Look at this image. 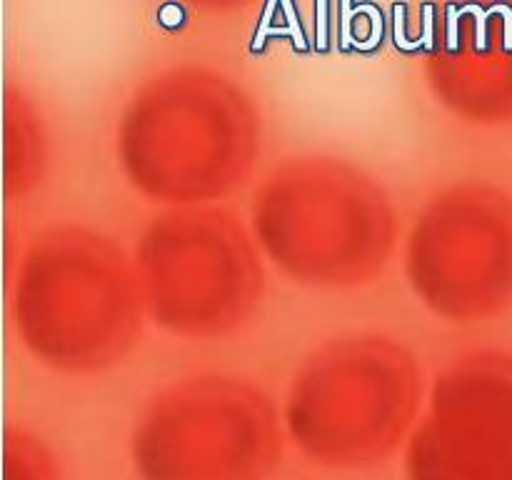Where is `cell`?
Returning <instances> with one entry per match:
<instances>
[{
    "instance_id": "obj_5",
    "label": "cell",
    "mask_w": 512,
    "mask_h": 480,
    "mask_svg": "<svg viewBox=\"0 0 512 480\" xmlns=\"http://www.w3.org/2000/svg\"><path fill=\"white\" fill-rule=\"evenodd\" d=\"M148 320L183 340L243 330L265 300V255L223 205L160 208L133 250Z\"/></svg>"
},
{
    "instance_id": "obj_1",
    "label": "cell",
    "mask_w": 512,
    "mask_h": 480,
    "mask_svg": "<svg viewBox=\"0 0 512 480\" xmlns=\"http://www.w3.org/2000/svg\"><path fill=\"white\" fill-rule=\"evenodd\" d=\"M263 153L255 100L208 68H173L140 85L115 125V163L160 208L215 205L243 188Z\"/></svg>"
},
{
    "instance_id": "obj_10",
    "label": "cell",
    "mask_w": 512,
    "mask_h": 480,
    "mask_svg": "<svg viewBox=\"0 0 512 480\" xmlns=\"http://www.w3.org/2000/svg\"><path fill=\"white\" fill-rule=\"evenodd\" d=\"M45 133L38 110L23 95L5 100V193L25 198L45 173Z\"/></svg>"
},
{
    "instance_id": "obj_4",
    "label": "cell",
    "mask_w": 512,
    "mask_h": 480,
    "mask_svg": "<svg viewBox=\"0 0 512 480\" xmlns=\"http://www.w3.org/2000/svg\"><path fill=\"white\" fill-rule=\"evenodd\" d=\"M423 368L398 338L335 335L305 355L280 410L285 435L320 468L365 470L405 448L425 403Z\"/></svg>"
},
{
    "instance_id": "obj_6",
    "label": "cell",
    "mask_w": 512,
    "mask_h": 480,
    "mask_svg": "<svg viewBox=\"0 0 512 480\" xmlns=\"http://www.w3.org/2000/svg\"><path fill=\"white\" fill-rule=\"evenodd\" d=\"M285 440L268 390L233 373H195L150 395L128 455L138 480H270Z\"/></svg>"
},
{
    "instance_id": "obj_11",
    "label": "cell",
    "mask_w": 512,
    "mask_h": 480,
    "mask_svg": "<svg viewBox=\"0 0 512 480\" xmlns=\"http://www.w3.org/2000/svg\"><path fill=\"white\" fill-rule=\"evenodd\" d=\"M5 480H63V473L48 445L18 428L5 435Z\"/></svg>"
},
{
    "instance_id": "obj_7",
    "label": "cell",
    "mask_w": 512,
    "mask_h": 480,
    "mask_svg": "<svg viewBox=\"0 0 512 480\" xmlns=\"http://www.w3.org/2000/svg\"><path fill=\"white\" fill-rule=\"evenodd\" d=\"M403 275L433 318L488 323L512 310V193L485 180L438 190L403 238Z\"/></svg>"
},
{
    "instance_id": "obj_3",
    "label": "cell",
    "mask_w": 512,
    "mask_h": 480,
    "mask_svg": "<svg viewBox=\"0 0 512 480\" xmlns=\"http://www.w3.org/2000/svg\"><path fill=\"white\" fill-rule=\"evenodd\" d=\"M250 230L265 263L295 285L355 290L398 253V210L363 165L305 153L275 165L250 200Z\"/></svg>"
},
{
    "instance_id": "obj_8",
    "label": "cell",
    "mask_w": 512,
    "mask_h": 480,
    "mask_svg": "<svg viewBox=\"0 0 512 480\" xmlns=\"http://www.w3.org/2000/svg\"><path fill=\"white\" fill-rule=\"evenodd\" d=\"M405 480H512V353L470 350L435 373L403 448Z\"/></svg>"
},
{
    "instance_id": "obj_9",
    "label": "cell",
    "mask_w": 512,
    "mask_h": 480,
    "mask_svg": "<svg viewBox=\"0 0 512 480\" xmlns=\"http://www.w3.org/2000/svg\"><path fill=\"white\" fill-rule=\"evenodd\" d=\"M425 80L435 103L475 128L512 125V8L468 5L433 43Z\"/></svg>"
},
{
    "instance_id": "obj_2",
    "label": "cell",
    "mask_w": 512,
    "mask_h": 480,
    "mask_svg": "<svg viewBox=\"0 0 512 480\" xmlns=\"http://www.w3.org/2000/svg\"><path fill=\"white\" fill-rule=\"evenodd\" d=\"M8 308L25 353L60 375L118 368L148 323L133 255L80 223L48 225L25 243Z\"/></svg>"
}]
</instances>
